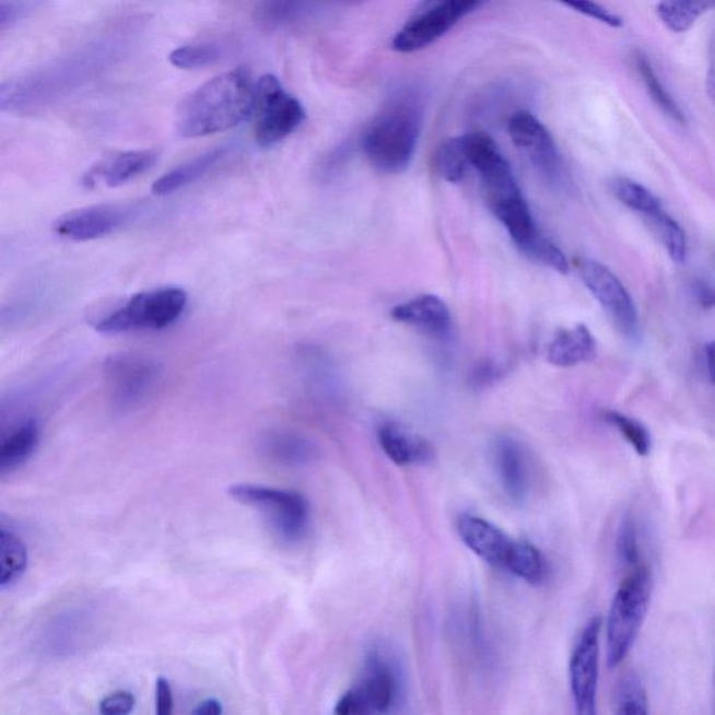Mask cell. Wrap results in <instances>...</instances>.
<instances>
[{
  "mask_svg": "<svg viewBox=\"0 0 715 715\" xmlns=\"http://www.w3.org/2000/svg\"><path fill=\"white\" fill-rule=\"evenodd\" d=\"M256 85L249 70H230L191 93L178 110L184 138L225 132L235 128L254 109Z\"/></svg>",
  "mask_w": 715,
  "mask_h": 715,
  "instance_id": "1",
  "label": "cell"
},
{
  "mask_svg": "<svg viewBox=\"0 0 715 715\" xmlns=\"http://www.w3.org/2000/svg\"><path fill=\"white\" fill-rule=\"evenodd\" d=\"M421 132V114L414 99L390 101L376 115L364 136V151L376 169L400 174L410 167Z\"/></svg>",
  "mask_w": 715,
  "mask_h": 715,
  "instance_id": "2",
  "label": "cell"
},
{
  "mask_svg": "<svg viewBox=\"0 0 715 715\" xmlns=\"http://www.w3.org/2000/svg\"><path fill=\"white\" fill-rule=\"evenodd\" d=\"M652 596V572L643 565L633 567L619 586L609 608L606 624L609 667L621 666L623 659L631 653L646 621Z\"/></svg>",
  "mask_w": 715,
  "mask_h": 715,
  "instance_id": "3",
  "label": "cell"
},
{
  "mask_svg": "<svg viewBox=\"0 0 715 715\" xmlns=\"http://www.w3.org/2000/svg\"><path fill=\"white\" fill-rule=\"evenodd\" d=\"M186 304L188 295L176 286L143 291L126 301L117 310L101 317L94 327L103 335L163 330L183 316Z\"/></svg>",
  "mask_w": 715,
  "mask_h": 715,
  "instance_id": "4",
  "label": "cell"
},
{
  "mask_svg": "<svg viewBox=\"0 0 715 715\" xmlns=\"http://www.w3.org/2000/svg\"><path fill=\"white\" fill-rule=\"evenodd\" d=\"M228 493L241 505L260 512L281 540L300 542L308 534L309 503L300 492L258 483H235L230 487Z\"/></svg>",
  "mask_w": 715,
  "mask_h": 715,
  "instance_id": "5",
  "label": "cell"
},
{
  "mask_svg": "<svg viewBox=\"0 0 715 715\" xmlns=\"http://www.w3.org/2000/svg\"><path fill=\"white\" fill-rule=\"evenodd\" d=\"M255 140L270 148L294 133L305 120V109L273 74L261 75L254 101Z\"/></svg>",
  "mask_w": 715,
  "mask_h": 715,
  "instance_id": "6",
  "label": "cell"
},
{
  "mask_svg": "<svg viewBox=\"0 0 715 715\" xmlns=\"http://www.w3.org/2000/svg\"><path fill=\"white\" fill-rule=\"evenodd\" d=\"M480 4L478 0H439L422 4L420 12L408 20L392 38V49L412 54L430 47Z\"/></svg>",
  "mask_w": 715,
  "mask_h": 715,
  "instance_id": "7",
  "label": "cell"
},
{
  "mask_svg": "<svg viewBox=\"0 0 715 715\" xmlns=\"http://www.w3.org/2000/svg\"><path fill=\"white\" fill-rule=\"evenodd\" d=\"M602 618L594 617L584 626L569 663V678L576 715H597L599 636Z\"/></svg>",
  "mask_w": 715,
  "mask_h": 715,
  "instance_id": "8",
  "label": "cell"
},
{
  "mask_svg": "<svg viewBox=\"0 0 715 715\" xmlns=\"http://www.w3.org/2000/svg\"><path fill=\"white\" fill-rule=\"evenodd\" d=\"M578 270H581L584 284L590 290L599 305L606 309L618 329L626 336L636 333V306L621 280L607 266L594 260L581 261Z\"/></svg>",
  "mask_w": 715,
  "mask_h": 715,
  "instance_id": "9",
  "label": "cell"
},
{
  "mask_svg": "<svg viewBox=\"0 0 715 715\" xmlns=\"http://www.w3.org/2000/svg\"><path fill=\"white\" fill-rule=\"evenodd\" d=\"M110 391L120 407H133L148 397L159 379V367L142 356L115 355L105 364Z\"/></svg>",
  "mask_w": 715,
  "mask_h": 715,
  "instance_id": "10",
  "label": "cell"
},
{
  "mask_svg": "<svg viewBox=\"0 0 715 715\" xmlns=\"http://www.w3.org/2000/svg\"><path fill=\"white\" fill-rule=\"evenodd\" d=\"M133 210L124 204H98L69 211L55 221V234L65 239L87 242L114 233L128 221Z\"/></svg>",
  "mask_w": 715,
  "mask_h": 715,
  "instance_id": "11",
  "label": "cell"
},
{
  "mask_svg": "<svg viewBox=\"0 0 715 715\" xmlns=\"http://www.w3.org/2000/svg\"><path fill=\"white\" fill-rule=\"evenodd\" d=\"M508 136L517 149L531 160L549 178L559 174V154L555 142L546 126L527 110L513 115L508 122Z\"/></svg>",
  "mask_w": 715,
  "mask_h": 715,
  "instance_id": "12",
  "label": "cell"
},
{
  "mask_svg": "<svg viewBox=\"0 0 715 715\" xmlns=\"http://www.w3.org/2000/svg\"><path fill=\"white\" fill-rule=\"evenodd\" d=\"M493 462L503 491L511 501H526L531 490L532 470L525 446L512 436L497 437L493 445Z\"/></svg>",
  "mask_w": 715,
  "mask_h": 715,
  "instance_id": "13",
  "label": "cell"
},
{
  "mask_svg": "<svg viewBox=\"0 0 715 715\" xmlns=\"http://www.w3.org/2000/svg\"><path fill=\"white\" fill-rule=\"evenodd\" d=\"M159 154L154 150L125 151L108 155L84 175L83 184L87 188H117L129 183L153 167Z\"/></svg>",
  "mask_w": 715,
  "mask_h": 715,
  "instance_id": "14",
  "label": "cell"
},
{
  "mask_svg": "<svg viewBox=\"0 0 715 715\" xmlns=\"http://www.w3.org/2000/svg\"><path fill=\"white\" fill-rule=\"evenodd\" d=\"M458 534L461 541L476 555L493 566L505 567L513 540L490 521L474 516H465L458 520Z\"/></svg>",
  "mask_w": 715,
  "mask_h": 715,
  "instance_id": "15",
  "label": "cell"
},
{
  "mask_svg": "<svg viewBox=\"0 0 715 715\" xmlns=\"http://www.w3.org/2000/svg\"><path fill=\"white\" fill-rule=\"evenodd\" d=\"M391 317L432 337H443L452 327L450 310L436 295H421L405 302L391 310Z\"/></svg>",
  "mask_w": 715,
  "mask_h": 715,
  "instance_id": "16",
  "label": "cell"
},
{
  "mask_svg": "<svg viewBox=\"0 0 715 715\" xmlns=\"http://www.w3.org/2000/svg\"><path fill=\"white\" fill-rule=\"evenodd\" d=\"M356 687L364 693L375 714L390 712L399 694L395 669L379 654L367 659L364 677Z\"/></svg>",
  "mask_w": 715,
  "mask_h": 715,
  "instance_id": "17",
  "label": "cell"
},
{
  "mask_svg": "<svg viewBox=\"0 0 715 715\" xmlns=\"http://www.w3.org/2000/svg\"><path fill=\"white\" fill-rule=\"evenodd\" d=\"M258 450L276 465L295 467L306 465L315 456V446L300 435L290 431H269L260 435Z\"/></svg>",
  "mask_w": 715,
  "mask_h": 715,
  "instance_id": "18",
  "label": "cell"
},
{
  "mask_svg": "<svg viewBox=\"0 0 715 715\" xmlns=\"http://www.w3.org/2000/svg\"><path fill=\"white\" fill-rule=\"evenodd\" d=\"M377 441L383 452L397 466L417 465L430 460L431 447L422 437L414 435L395 422H386L377 430Z\"/></svg>",
  "mask_w": 715,
  "mask_h": 715,
  "instance_id": "19",
  "label": "cell"
},
{
  "mask_svg": "<svg viewBox=\"0 0 715 715\" xmlns=\"http://www.w3.org/2000/svg\"><path fill=\"white\" fill-rule=\"evenodd\" d=\"M597 356V342L584 325L559 331L548 349V361L559 367H572Z\"/></svg>",
  "mask_w": 715,
  "mask_h": 715,
  "instance_id": "20",
  "label": "cell"
},
{
  "mask_svg": "<svg viewBox=\"0 0 715 715\" xmlns=\"http://www.w3.org/2000/svg\"><path fill=\"white\" fill-rule=\"evenodd\" d=\"M230 151L231 144L220 145V148L210 150L208 153L201 154L199 157L169 171V173L155 180L153 194L160 196L174 194V191L196 183V180L209 174L215 165H219L230 154Z\"/></svg>",
  "mask_w": 715,
  "mask_h": 715,
  "instance_id": "21",
  "label": "cell"
},
{
  "mask_svg": "<svg viewBox=\"0 0 715 715\" xmlns=\"http://www.w3.org/2000/svg\"><path fill=\"white\" fill-rule=\"evenodd\" d=\"M39 441L38 422L28 418L0 443V474L17 470L30 460Z\"/></svg>",
  "mask_w": 715,
  "mask_h": 715,
  "instance_id": "22",
  "label": "cell"
},
{
  "mask_svg": "<svg viewBox=\"0 0 715 715\" xmlns=\"http://www.w3.org/2000/svg\"><path fill=\"white\" fill-rule=\"evenodd\" d=\"M27 563V547L22 538L8 528H0V586L7 587L22 577Z\"/></svg>",
  "mask_w": 715,
  "mask_h": 715,
  "instance_id": "23",
  "label": "cell"
},
{
  "mask_svg": "<svg viewBox=\"0 0 715 715\" xmlns=\"http://www.w3.org/2000/svg\"><path fill=\"white\" fill-rule=\"evenodd\" d=\"M505 567L530 584L542 583L547 574V565L541 552L528 542H513Z\"/></svg>",
  "mask_w": 715,
  "mask_h": 715,
  "instance_id": "24",
  "label": "cell"
},
{
  "mask_svg": "<svg viewBox=\"0 0 715 715\" xmlns=\"http://www.w3.org/2000/svg\"><path fill=\"white\" fill-rule=\"evenodd\" d=\"M613 715H649L648 696L641 677L624 673L613 692Z\"/></svg>",
  "mask_w": 715,
  "mask_h": 715,
  "instance_id": "25",
  "label": "cell"
},
{
  "mask_svg": "<svg viewBox=\"0 0 715 715\" xmlns=\"http://www.w3.org/2000/svg\"><path fill=\"white\" fill-rule=\"evenodd\" d=\"M611 190L613 196L628 206L629 209L648 220L649 216L656 215L663 210L659 200L641 184L633 183L628 178H617L612 180Z\"/></svg>",
  "mask_w": 715,
  "mask_h": 715,
  "instance_id": "26",
  "label": "cell"
},
{
  "mask_svg": "<svg viewBox=\"0 0 715 715\" xmlns=\"http://www.w3.org/2000/svg\"><path fill=\"white\" fill-rule=\"evenodd\" d=\"M468 165L470 164H468L462 136L461 138L446 140L436 151L435 167L447 183H460L465 178Z\"/></svg>",
  "mask_w": 715,
  "mask_h": 715,
  "instance_id": "27",
  "label": "cell"
},
{
  "mask_svg": "<svg viewBox=\"0 0 715 715\" xmlns=\"http://www.w3.org/2000/svg\"><path fill=\"white\" fill-rule=\"evenodd\" d=\"M636 67L638 73L642 75L644 85H646L649 97L654 101V104H656L668 118L675 120V122L681 125L687 124L682 109L679 108L677 103H675V99L668 94L663 83L659 82L652 63H649V60L644 57V55H636Z\"/></svg>",
  "mask_w": 715,
  "mask_h": 715,
  "instance_id": "28",
  "label": "cell"
},
{
  "mask_svg": "<svg viewBox=\"0 0 715 715\" xmlns=\"http://www.w3.org/2000/svg\"><path fill=\"white\" fill-rule=\"evenodd\" d=\"M710 8L712 3L708 2H663L658 4L657 13L671 32L683 33Z\"/></svg>",
  "mask_w": 715,
  "mask_h": 715,
  "instance_id": "29",
  "label": "cell"
},
{
  "mask_svg": "<svg viewBox=\"0 0 715 715\" xmlns=\"http://www.w3.org/2000/svg\"><path fill=\"white\" fill-rule=\"evenodd\" d=\"M647 221H649V225L653 226V230L656 231L659 239L666 246L671 259L677 263H682L688 251L687 235H684L682 226L672 216H669L664 209L656 215L649 216Z\"/></svg>",
  "mask_w": 715,
  "mask_h": 715,
  "instance_id": "30",
  "label": "cell"
},
{
  "mask_svg": "<svg viewBox=\"0 0 715 715\" xmlns=\"http://www.w3.org/2000/svg\"><path fill=\"white\" fill-rule=\"evenodd\" d=\"M223 58V50L215 44H195L176 48L169 55L174 67L185 70H196L210 67Z\"/></svg>",
  "mask_w": 715,
  "mask_h": 715,
  "instance_id": "31",
  "label": "cell"
},
{
  "mask_svg": "<svg viewBox=\"0 0 715 715\" xmlns=\"http://www.w3.org/2000/svg\"><path fill=\"white\" fill-rule=\"evenodd\" d=\"M603 421L617 427L622 433L624 439L631 443L634 452L641 456H647L652 450V436L647 427L633 418L623 415L617 411L602 412Z\"/></svg>",
  "mask_w": 715,
  "mask_h": 715,
  "instance_id": "32",
  "label": "cell"
},
{
  "mask_svg": "<svg viewBox=\"0 0 715 715\" xmlns=\"http://www.w3.org/2000/svg\"><path fill=\"white\" fill-rule=\"evenodd\" d=\"M617 549L624 565L638 566L641 549H638L636 523L631 515L623 518L621 528H619Z\"/></svg>",
  "mask_w": 715,
  "mask_h": 715,
  "instance_id": "33",
  "label": "cell"
},
{
  "mask_svg": "<svg viewBox=\"0 0 715 715\" xmlns=\"http://www.w3.org/2000/svg\"><path fill=\"white\" fill-rule=\"evenodd\" d=\"M335 715H375L370 702L355 687L347 691L336 704Z\"/></svg>",
  "mask_w": 715,
  "mask_h": 715,
  "instance_id": "34",
  "label": "cell"
},
{
  "mask_svg": "<svg viewBox=\"0 0 715 715\" xmlns=\"http://www.w3.org/2000/svg\"><path fill=\"white\" fill-rule=\"evenodd\" d=\"M134 696L128 691L108 694L99 703L101 715H129L134 708Z\"/></svg>",
  "mask_w": 715,
  "mask_h": 715,
  "instance_id": "35",
  "label": "cell"
},
{
  "mask_svg": "<svg viewBox=\"0 0 715 715\" xmlns=\"http://www.w3.org/2000/svg\"><path fill=\"white\" fill-rule=\"evenodd\" d=\"M566 7L577 10L578 13L586 14L588 17L596 19L598 22L611 25V27H622V19L611 10L601 7V4L577 0V2L566 3Z\"/></svg>",
  "mask_w": 715,
  "mask_h": 715,
  "instance_id": "36",
  "label": "cell"
},
{
  "mask_svg": "<svg viewBox=\"0 0 715 715\" xmlns=\"http://www.w3.org/2000/svg\"><path fill=\"white\" fill-rule=\"evenodd\" d=\"M155 715H174V693L168 679H157L155 687Z\"/></svg>",
  "mask_w": 715,
  "mask_h": 715,
  "instance_id": "37",
  "label": "cell"
},
{
  "mask_svg": "<svg viewBox=\"0 0 715 715\" xmlns=\"http://www.w3.org/2000/svg\"><path fill=\"white\" fill-rule=\"evenodd\" d=\"M693 294L703 309L715 308V289L713 285L700 281V283L694 284Z\"/></svg>",
  "mask_w": 715,
  "mask_h": 715,
  "instance_id": "38",
  "label": "cell"
},
{
  "mask_svg": "<svg viewBox=\"0 0 715 715\" xmlns=\"http://www.w3.org/2000/svg\"><path fill=\"white\" fill-rule=\"evenodd\" d=\"M25 9H27L25 3H0V25L4 27L8 23L14 22L22 16Z\"/></svg>",
  "mask_w": 715,
  "mask_h": 715,
  "instance_id": "39",
  "label": "cell"
},
{
  "mask_svg": "<svg viewBox=\"0 0 715 715\" xmlns=\"http://www.w3.org/2000/svg\"><path fill=\"white\" fill-rule=\"evenodd\" d=\"M194 715H223V706L216 699L204 700L195 708Z\"/></svg>",
  "mask_w": 715,
  "mask_h": 715,
  "instance_id": "40",
  "label": "cell"
},
{
  "mask_svg": "<svg viewBox=\"0 0 715 715\" xmlns=\"http://www.w3.org/2000/svg\"><path fill=\"white\" fill-rule=\"evenodd\" d=\"M707 93L715 105V37L710 50V63L707 72Z\"/></svg>",
  "mask_w": 715,
  "mask_h": 715,
  "instance_id": "41",
  "label": "cell"
},
{
  "mask_svg": "<svg viewBox=\"0 0 715 715\" xmlns=\"http://www.w3.org/2000/svg\"><path fill=\"white\" fill-rule=\"evenodd\" d=\"M706 360L710 380L715 385V341L706 347Z\"/></svg>",
  "mask_w": 715,
  "mask_h": 715,
  "instance_id": "42",
  "label": "cell"
},
{
  "mask_svg": "<svg viewBox=\"0 0 715 715\" xmlns=\"http://www.w3.org/2000/svg\"><path fill=\"white\" fill-rule=\"evenodd\" d=\"M714 692H715V656H714Z\"/></svg>",
  "mask_w": 715,
  "mask_h": 715,
  "instance_id": "43",
  "label": "cell"
}]
</instances>
